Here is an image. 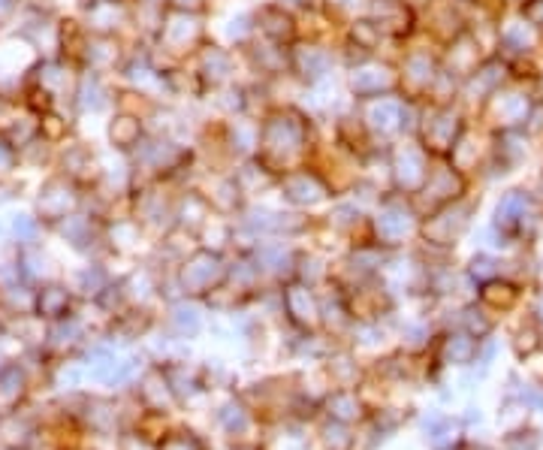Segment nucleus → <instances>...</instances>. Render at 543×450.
Here are the masks:
<instances>
[{
  "label": "nucleus",
  "instance_id": "1",
  "mask_svg": "<svg viewBox=\"0 0 543 450\" xmlns=\"http://www.w3.org/2000/svg\"><path fill=\"white\" fill-rule=\"evenodd\" d=\"M260 124V139L254 158L278 179L302 164L311 161L314 148L320 145V121L308 115L296 100L293 103H278L266 115L257 118Z\"/></svg>",
  "mask_w": 543,
  "mask_h": 450
},
{
  "label": "nucleus",
  "instance_id": "2",
  "mask_svg": "<svg viewBox=\"0 0 543 450\" xmlns=\"http://www.w3.org/2000/svg\"><path fill=\"white\" fill-rule=\"evenodd\" d=\"M209 40H212V16L209 13H188V10L166 7L163 22L151 40V52L163 64H185Z\"/></svg>",
  "mask_w": 543,
  "mask_h": 450
},
{
  "label": "nucleus",
  "instance_id": "3",
  "mask_svg": "<svg viewBox=\"0 0 543 450\" xmlns=\"http://www.w3.org/2000/svg\"><path fill=\"white\" fill-rule=\"evenodd\" d=\"M287 73L299 88L320 85L341 73L335 40L323 37H299L287 46Z\"/></svg>",
  "mask_w": 543,
  "mask_h": 450
},
{
  "label": "nucleus",
  "instance_id": "4",
  "mask_svg": "<svg viewBox=\"0 0 543 450\" xmlns=\"http://www.w3.org/2000/svg\"><path fill=\"white\" fill-rule=\"evenodd\" d=\"M341 88L350 103L390 97V94H399V70L393 61H384L381 55L362 58L341 67Z\"/></svg>",
  "mask_w": 543,
  "mask_h": 450
},
{
  "label": "nucleus",
  "instance_id": "5",
  "mask_svg": "<svg viewBox=\"0 0 543 450\" xmlns=\"http://www.w3.org/2000/svg\"><path fill=\"white\" fill-rule=\"evenodd\" d=\"M227 266H230V263H227L224 251L197 245L188 257H181V260L175 263V269H172L175 284H178V293L188 296V299L209 296L215 287L224 284Z\"/></svg>",
  "mask_w": 543,
  "mask_h": 450
},
{
  "label": "nucleus",
  "instance_id": "6",
  "mask_svg": "<svg viewBox=\"0 0 543 450\" xmlns=\"http://www.w3.org/2000/svg\"><path fill=\"white\" fill-rule=\"evenodd\" d=\"M185 70L191 73L194 85H197V94L200 100L206 94H212L215 88H224L230 82H239L242 79V61H239V52L221 46L218 40H209L206 46L197 49L194 58L185 61Z\"/></svg>",
  "mask_w": 543,
  "mask_h": 450
},
{
  "label": "nucleus",
  "instance_id": "7",
  "mask_svg": "<svg viewBox=\"0 0 543 450\" xmlns=\"http://www.w3.org/2000/svg\"><path fill=\"white\" fill-rule=\"evenodd\" d=\"M420 227L417 209L411 203V197L387 191L381 197V203L369 212V230H372V242H378L381 248H396L402 245L408 236H414Z\"/></svg>",
  "mask_w": 543,
  "mask_h": 450
},
{
  "label": "nucleus",
  "instance_id": "8",
  "mask_svg": "<svg viewBox=\"0 0 543 450\" xmlns=\"http://www.w3.org/2000/svg\"><path fill=\"white\" fill-rule=\"evenodd\" d=\"M429 152L414 139H399L387 145V173H390V191L417 197L429 176Z\"/></svg>",
  "mask_w": 543,
  "mask_h": 450
},
{
  "label": "nucleus",
  "instance_id": "9",
  "mask_svg": "<svg viewBox=\"0 0 543 450\" xmlns=\"http://www.w3.org/2000/svg\"><path fill=\"white\" fill-rule=\"evenodd\" d=\"M85 203V188H79L76 182H70L67 176L49 170L46 179L37 185L34 194V215L46 224V230H52L58 221H64L67 215L79 212Z\"/></svg>",
  "mask_w": 543,
  "mask_h": 450
},
{
  "label": "nucleus",
  "instance_id": "10",
  "mask_svg": "<svg viewBox=\"0 0 543 450\" xmlns=\"http://www.w3.org/2000/svg\"><path fill=\"white\" fill-rule=\"evenodd\" d=\"M275 194L287 209H296V212H314V209L329 206L335 200L332 188L323 182V176L311 164H302V167L278 176Z\"/></svg>",
  "mask_w": 543,
  "mask_h": 450
},
{
  "label": "nucleus",
  "instance_id": "11",
  "mask_svg": "<svg viewBox=\"0 0 543 450\" xmlns=\"http://www.w3.org/2000/svg\"><path fill=\"white\" fill-rule=\"evenodd\" d=\"M52 170L61 173V176H67L70 182H76L79 188L88 191V188H94L97 179H100L103 152H100L94 142H88V139H82V136L76 133L73 139H67L64 145L55 148V164H52Z\"/></svg>",
  "mask_w": 543,
  "mask_h": 450
},
{
  "label": "nucleus",
  "instance_id": "12",
  "mask_svg": "<svg viewBox=\"0 0 543 450\" xmlns=\"http://www.w3.org/2000/svg\"><path fill=\"white\" fill-rule=\"evenodd\" d=\"M278 303H281V315L299 333H317L320 330V293H317V287L290 278L278 287Z\"/></svg>",
  "mask_w": 543,
  "mask_h": 450
},
{
  "label": "nucleus",
  "instance_id": "13",
  "mask_svg": "<svg viewBox=\"0 0 543 450\" xmlns=\"http://www.w3.org/2000/svg\"><path fill=\"white\" fill-rule=\"evenodd\" d=\"M115 109V79L94 73V70H79V82L70 100V112L76 121L85 118H100Z\"/></svg>",
  "mask_w": 543,
  "mask_h": 450
},
{
  "label": "nucleus",
  "instance_id": "14",
  "mask_svg": "<svg viewBox=\"0 0 543 450\" xmlns=\"http://www.w3.org/2000/svg\"><path fill=\"white\" fill-rule=\"evenodd\" d=\"M76 19L88 34H109L130 40V0H82Z\"/></svg>",
  "mask_w": 543,
  "mask_h": 450
},
{
  "label": "nucleus",
  "instance_id": "15",
  "mask_svg": "<svg viewBox=\"0 0 543 450\" xmlns=\"http://www.w3.org/2000/svg\"><path fill=\"white\" fill-rule=\"evenodd\" d=\"M254 28L260 40L278 43V46H290L302 37V22L296 13H290L287 7H281L278 0H263V4H254Z\"/></svg>",
  "mask_w": 543,
  "mask_h": 450
},
{
  "label": "nucleus",
  "instance_id": "16",
  "mask_svg": "<svg viewBox=\"0 0 543 450\" xmlns=\"http://www.w3.org/2000/svg\"><path fill=\"white\" fill-rule=\"evenodd\" d=\"M362 16H369L387 40H408L417 31V13L411 0H366Z\"/></svg>",
  "mask_w": 543,
  "mask_h": 450
},
{
  "label": "nucleus",
  "instance_id": "17",
  "mask_svg": "<svg viewBox=\"0 0 543 450\" xmlns=\"http://www.w3.org/2000/svg\"><path fill=\"white\" fill-rule=\"evenodd\" d=\"M148 136V124L142 115H133V112H124V109H112L106 115V124H103V139H106V148L112 155H133L136 145Z\"/></svg>",
  "mask_w": 543,
  "mask_h": 450
},
{
  "label": "nucleus",
  "instance_id": "18",
  "mask_svg": "<svg viewBox=\"0 0 543 450\" xmlns=\"http://www.w3.org/2000/svg\"><path fill=\"white\" fill-rule=\"evenodd\" d=\"M73 251L91 254L94 248H103V218L91 215L88 209H79L73 215H67L64 221H58L52 227Z\"/></svg>",
  "mask_w": 543,
  "mask_h": 450
},
{
  "label": "nucleus",
  "instance_id": "19",
  "mask_svg": "<svg viewBox=\"0 0 543 450\" xmlns=\"http://www.w3.org/2000/svg\"><path fill=\"white\" fill-rule=\"evenodd\" d=\"M254 37H257V28H254V7L230 10V13L221 16V19L212 16V40H218L221 46L239 52V49H245Z\"/></svg>",
  "mask_w": 543,
  "mask_h": 450
},
{
  "label": "nucleus",
  "instance_id": "20",
  "mask_svg": "<svg viewBox=\"0 0 543 450\" xmlns=\"http://www.w3.org/2000/svg\"><path fill=\"white\" fill-rule=\"evenodd\" d=\"M73 303H76V293L73 287L61 284V281H43L34 287V315L40 321H61L67 315H73Z\"/></svg>",
  "mask_w": 543,
  "mask_h": 450
},
{
  "label": "nucleus",
  "instance_id": "21",
  "mask_svg": "<svg viewBox=\"0 0 543 450\" xmlns=\"http://www.w3.org/2000/svg\"><path fill=\"white\" fill-rule=\"evenodd\" d=\"M145 239V230L136 224V218L127 212V215H109L103 221V248L127 257V254H136L139 245Z\"/></svg>",
  "mask_w": 543,
  "mask_h": 450
},
{
  "label": "nucleus",
  "instance_id": "22",
  "mask_svg": "<svg viewBox=\"0 0 543 450\" xmlns=\"http://www.w3.org/2000/svg\"><path fill=\"white\" fill-rule=\"evenodd\" d=\"M459 191H462L459 170L450 167V164H435V167H429V176H426L423 188L417 191V197L432 200L435 209H444V206H450L459 197Z\"/></svg>",
  "mask_w": 543,
  "mask_h": 450
},
{
  "label": "nucleus",
  "instance_id": "23",
  "mask_svg": "<svg viewBox=\"0 0 543 450\" xmlns=\"http://www.w3.org/2000/svg\"><path fill=\"white\" fill-rule=\"evenodd\" d=\"M320 224L332 233V236H344V239H356L359 227H369V215L362 212L353 200L347 197H335L326 209V215L320 218Z\"/></svg>",
  "mask_w": 543,
  "mask_h": 450
},
{
  "label": "nucleus",
  "instance_id": "24",
  "mask_svg": "<svg viewBox=\"0 0 543 450\" xmlns=\"http://www.w3.org/2000/svg\"><path fill=\"white\" fill-rule=\"evenodd\" d=\"M37 133L40 139H46L49 145H64L67 139H73L79 133V121L70 109H61V106H52V109H43L37 115Z\"/></svg>",
  "mask_w": 543,
  "mask_h": 450
},
{
  "label": "nucleus",
  "instance_id": "25",
  "mask_svg": "<svg viewBox=\"0 0 543 450\" xmlns=\"http://www.w3.org/2000/svg\"><path fill=\"white\" fill-rule=\"evenodd\" d=\"M166 324H169V333L175 336V339H194V336H200V330H203V315H200V309L191 303L188 296H181V299H175V303H169V315H166Z\"/></svg>",
  "mask_w": 543,
  "mask_h": 450
},
{
  "label": "nucleus",
  "instance_id": "26",
  "mask_svg": "<svg viewBox=\"0 0 543 450\" xmlns=\"http://www.w3.org/2000/svg\"><path fill=\"white\" fill-rule=\"evenodd\" d=\"M142 402L148 405L151 414H163V408L175 405V396H172V387L166 381V372L163 369H151L145 378H142V390H139Z\"/></svg>",
  "mask_w": 543,
  "mask_h": 450
},
{
  "label": "nucleus",
  "instance_id": "27",
  "mask_svg": "<svg viewBox=\"0 0 543 450\" xmlns=\"http://www.w3.org/2000/svg\"><path fill=\"white\" fill-rule=\"evenodd\" d=\"M323 411L329 414V420L344 423V426L362 420V402L356 399V390H350V387H338L335 393H329L323 402Z\"/></svg>",
  "mask_w": 543,
  "mask_h": 450
},
{
  "label": "nucleus",
  "instance_id": "28",
  "mask_svg": "<svg viewBox=\"0 0 543 450\" xmlns=\"http://www.w3.org/2000/svg\"><path fill=\"white\" fill-rule=\"evenodd\" d=\"M112 284V272L103 266V263H88L76 272V284H73V293L76 296H85V299H94L97 303V296Z\"/></svg>",
  "mask_w": 543,
  "mask_h": 450
},
{
  "label": "nucleus",
  "instance_id": "29",
  "mask_svg": "<svg viewBox=\"0 0 543 450\" xmlns=\"http://www.w3.org/2000/svg\"><path fill=\"white\" fill-rule=\"evenodd\" d=\"M10 224V239L16 242V248H28V245H40L46 224L34 215V212H16L7 218Z\"/></svg>",
  "mask_w": 543,
  "mask_h": 450
},
{
  "label": "nucleus",
  "instance_id": "30",
  "mask_svg": "<svg viewBox=\"0 0 543 450\" xmlns=\"http://www.w3.org/2000/svg\"><path fill=\"white\" fill-rule=\"evenodd\" d=\"M326 369H329V378L338 384V387H356V378H359V366L353 360V354L347 351H338L326 360Z\"/></svg>",
  "mask_w": 543,
  "mask_h": 450
},
{
  "label": "nucleus",
  "instance_id": "31",
  "mask_svg": "<svg viewBox=\"0 0 543 450\" xmlns=\"http://www.w3.org/2000/svg\"><path fill=\"white\" fill-rule=\"evenodd\" d=\"M85 420H88V426H91L94 432L109 435V432L115 429V423H118V411H115V405L106 402V399H91V402H88V411H85Z\"/></svg>",
  "mask_w": 543,
  "mask_h": 450
},
{
  "label": "nucleus",
  "instance_id": "32",
  "mask_svg": "<svg viewBox=\"0 0 543 450\" xmlns=\"http://www.w3.org/2000/svg\"><path fill=\"white\" fill-rule=\"evenodd\" d=\"M317 7L338 25V31H341V25H347L350 19H356V16H362V10H366V0H317Z\"/></svg>",
  "mask_w": 543,
  "mask_h": 450
},
{
  "label": "nucleus",
  "instance_id": "33",
  "mask_svg": "<svg viewBox=\"0 0 543 450\" xmlns=\"http://www.w3.org/2000/svg\"><path fill=\"white\" fill-rule=\"evenodd\" d=\"M218 423H221L230 435H242V432L251 426V411H248L242 402L230 399L227 405H221V411H218Z\"/></svg>",
  "mask_w": 543,
  "mask_h": 450
},
{
  "label": "nucleus",
  "instance_id": "34",
  "mask_svg": "<svg viewBox=\"0 0 543 450\" xmlns=\"http://www.w3.org/2000/svg\"><path fill=\"white\" fill-rule=\"evenodd\" d=\"M25 390V372L22 366H4L0 369V402H16Z\"/></svg>",
  "mask_w": 543,
  "mask_h": 450
},
{
  "label": "nucleus",
  "instance_id": "35",
  "mask_svg": "<svg viewBox=\"0 0 543 450\" xmlns=\"http://www.w3.org/2000/svg\"><path fill=\"white\" fill-rule=\"evenodd\" d=\"M323 444H326V450H350V444H353V435L347 432V426L344 423H326L323 426Z\"/></svg>",
  "mask_w": 543,
  "mask_h": 450
},
{
  "label": "nucleus",
  "instance_id": "36",
  "mask_svg": "<svg viewBox=\"0 0 543 450\" xmlns=\"http://www.w3.org/2000/svg\"><path fill=\"white\" fill-rule=\"evenodd\" d=\"M19 173V148L0 133V179L16 176Z\"/></svg>",
  "mask_w": 543,
  "mask_h": 450
},
{
  "label": "nucleus",
  "instance_id": "37",
  "mask_svg": "<svg viewBox=\"0 0 543 450\" xmlns=\"http://www.w3.org/2000/svg\"><path fill=\"white\" fill-rule=\"evenodd\" d=\"M157 450H203V441L194 435V432H169Z\"/></svg>",
  "mask_w": 543,
  "mask_h": 450
},
{
  "label": "nucleus",
  "instance_id": "38",
  "mask_svg": "<svg viewBox=\"0 0 543 450\" xmlns=\"http://www.w3.org/2000/svg\"><path fill=\"white\" fill-rule=\"evenodd\" d=\"M22 191H25V182L19 179V173H16V176H7V179H0V209L10 206V203H16V200L22 197Z\"/></svg>",
  "mask_w": 543,
  "mask_h": 450
},
{
  "label": "nucleus",
  "instance_id": "39",
  "mask_svg": "<svg viewBox=\"0 0 543 450\" xmlns=\"http://www.w3.org/2000/svg\"><path fill=\"white\" fill-rule=\"evenodd\" d=\"M447 351H450V357H456L459 363H468L471 354H474V339H471V336H453V339L447 342Z\"/></svg>",
  "mask_w": 543,
  "mask_h": 450
},
{
  "label": "nucleus",
  "instance_id": "40",
  "mask_svg": "<svg viewBox=\"0 0 543 450\" xmlns=\"http://www.w3.org/2000/svg\"><path fill=\"white\" fill-rule=\"evenodd\" d=\"M498 290H501V293H495V290H492V284L483 290V299H486V303H492V306H513L516 290H513L510 284H498Z\"/></svg>",
  "mask_w": 543,
  "mask_h": 450
},
{
  "label": "nucleus",
  "instance_id": "41",
  "mask_svg": "<svg viewBox=\"0 0 543 450\" xmlns=\"http://www.w3.org/2000/svg\"><path fill=\"white\" fill-rule=\"evenodd\" d=\"M25 4V0H0V25H10V19L19 13V7Z\"/></svg>",
  "mask_w": 543,
  "mask_h": 450
},
{
  "label": "nucleus",
  "instance_id": "42",
  "mask_svg": "<svg viewBox=\"0 0 543 450\" xmlns=\"http://www.w3.org/2000/svg\"><path fill=\"white\" fill-rule=\"evenodd\" d=\"M4 37H7V28H4V25H0V40H4Z\"/></svg>",
  "mask_w": 543,
  "mask_h": 450
}]
</instances>
